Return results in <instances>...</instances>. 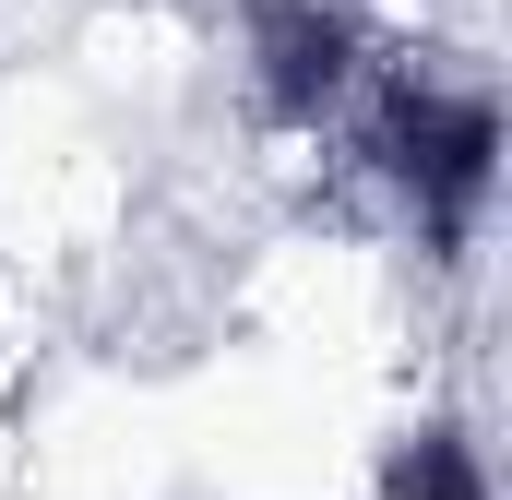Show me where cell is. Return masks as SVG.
Masks as SVG:
<instances>
[{
    "label": "cell",
    "instance_id": "cell-1",
    "mask_svg": "<svg viewBox=\"0 0 512 500\" xmlns=\"http://www.w3.org/2000/svg\"><path fill=\"white\" fill-rule=\"evenodd\" d=\"M370 500H501V489H489V453H477L465 429L429 417V429L393 441V465H382V489H370Z\"/></svg>",
    "mask_w": 512,
    "mask_h": 500
}]
</instances>
